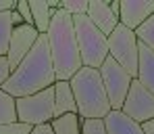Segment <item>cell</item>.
I'll return each instance as SVG.
<instances>
[{"label":"cell","instance_id":"cell-15","mask_svg":"<svg viewBox=\"0 0 154 134\" xmlns=\"http://www.w3.org/2000/svg\"><path fill=\"white\" fill-rule=\"evenodd\" d=\"M29 8H31L33 27L38 29V34H46L48 27H50V21H52L54 11L48 8L46 0H29Z\"/></svg>","mask_w":154,"mask_h":134},{"label":"cell","instance_id":"cell-28","mask_svg":"<svg viewBox=\"0 0 154 134\" xmlns=\"http://www.w3.org/2000/svg\"><path fill=\"white\" fill-rule=\"evenodd\" d=\"M108 4H110L112 15H117V17H119V13H121V0H112V2H108Z\"/></svg>","mask_w":154,"mask_h":134},{"label":"cell","instance_id":"cell-4","mask_svg":"<svg viewBox=\"0 0 154 134\" xmlns=\"http://www.w3.org/2000/svg\"><path fill=\"white\" fill-rule=\"evenodd\" d=\"M73 27H75L77 46H79V54H81V65L100 69V65L108 57V36H104L90 21L88 15L73 17Z\"/></svg>","mask_w":154,"mask_h":134},{"label":"cell","instance_id":"cell-11","mask_svg":"<svg viewBox=\"0 0 154 134\" xmlns=\"http://www.w3.org/2000/svg\"><path fill=\"white\" fill-rule=\"evenodd\" d=\"M90 21L102 31L104 36H110L115 31V27L119 25V17L112 15L110 11V4L104 2V0H90L88 2V13Z\"/></svg>","mask_w":154,"mask_h":134},{"label":"cell","instance_id":"cell-24","mask_svg":"<svg viewBox=\"0 0 154 134\" xmlns=\"http://www.w3.org/2000/svg\"><path fill=\"white\" fill-rule=\"evenodd\" d=\"M11 67H8V61H6V57H2L0 59V88H2V84L11 78Z\"/></svg>","mask_w":154,"mask_h":134},{"label":"cell","instance_id":"cell-5","mask_svg":"<svg viewBox=\"0 0 154 134\" xmlns=\"http://www.w3.org/2000/svg\"><path fill=\"white\" fill-rule=\"evenodd\" d=\"M108 57H112L131 78H137L140 40H137L135 31H131L119 23L115 27V31L108 36Z\"/></svg>","mask_w":154,"mask_h":134},{"label":"cell","instance_id":"cell-22","mask_svg":"<svg viewBox=\"0 0 154 134\" xmlns=\"http://www.w3.org/2000/svg\"><path fill=\"white\" fill-rule=\"evenodd\" d=\"M0 134H31V126L21 124V122L4 124V126H0Z\"/></svg>","mask_w":154,"mask_h":134},{"label":"cell","instance_id":"cell-8","mask_svg":"<svg viewBox=\"0 0 154 134\" xmlns=\"http://www.w3.org/2000/svg\"><path fill=\"white\" fill-rule=\"evenodd\" d=\"M121 111L127 117H131L133 122L144 126L154 119V94L150 90H146L137 80H133Z\"/></svg>","mask_w":154,"mask_h":134},{"label":"cell","instance_id":"cell-2","mask_svg":"<svg viewBox=\"0 0 154 134\" xmlns=\"http://www.w3.org/2000/svg\"><path fill=\"white\" fill-rule=\"evenodd\" d=\"M46 38H48V48H50L56 82H69L83 67L75 38L73 17L69 13H65L63 8L54 11Z\"/></svg>","mask_w":154,"mask_h":134},{"label":"cell","instance_id":"cell-26","mask_svg":"<svg viewBox=\"0 0 154 134\" xmlns=\"http://www.w3.org/2000/svg\"><path fill=\"white\" fill-rule=\"evenodd\" d=\"M15 0H0V13H11L15 11Z\"/></svg>","mask_w":154,"mask_h":134},{"label":"cell","instance_id":"cell-16","mask_svg":"<svg viewBox=\"0 0 154 134\" xmlns=\"http://www.w3.org/2000/svg\"><path fill=\"white\" fill-rule=\"evenodd\" d=\"M54 134H81V117L77 113H67L50 122Z\"/></svg>","mask_w":154,"mask_h":134},{"label":"cell","instance_id":"cell-17","mask_svg":"<svg viewBox=\"0 0 154 134\" xmlns=\"http://www.w3.org/2000/svg\"><path fill=\"white\" fill-rule=\"evenodd\" d=\"M17 122V107H15V99L11 94H6L4 90H0V126L4 124H13Z\"/></svg>","mask_w":154,"mask_h":134},{"label":"cell","instance_id":"cell-25","mask_svg":"<svg viewBox=\"0 0 154 134\" xmlns=\"http://www.w3.org/2000/svg\"><path fill=\"white\" fill-rule=\"evenodd\" d=\"M31 134H54L50 124H40V126H33L31 128Z\"/></svg>","mask_w":154,"mask_h":134},{"label":"cell","instance_id":"cell-6","mask_svg":"<svg viewBox=\"0 0 154 134\" xmlns=\"http://www.w3.org/2000/svg\"><path fill=\"white\" fill-rule=\"evenodd\" d=\"M15 107H17V122L21 124H27L31 128L40 124H50L54 119V86L31 96L15 99Z\"/></svg>","mask_w":154,"mask_h":134},{"label":"cell","instance_id":"cell-19","mask_svg":"<svg viewBox=\"0 0 154 134\" xmlns=\"http://www.w3.org/2000/svg\"><path fill=\"white\" fill-rule=\"evenodd\" d=\"M135 36H137V40H140L144 46H148L154 53V15L144 23V25H140L135 29Z\"/></svg>","mask_w":154,"mask_h":134},{"label":"cell","instance_id":"cell-3","mask_svg":"<svg viewBox=\"0 0 154 134\" xmlns=\"http://www.w3.org/2000/svg\"><path fill=\"white\" fill-rule=\"evenodd\" d=\"M69 84L75 96L77 115L81 119H104L112 111L98 69L81 67Z\"/></svg>","mask_w":154,"mask_h":134},{"label":"cell","instance_id":"cell-29","mask_svg":"<svg viewBox=\"0 0 154 134\" xmlns=\"http://www.w3.org/2000/svg\"><path fill=\"white\" fill-rule=\"evenodd\" d=\"M142 128H144V134H154V119L148 122V124H144Z\"/></svg>","mask_w":154,"mask_h":134},{"label":"cell","instance_id":"cell-10","mask_svg":"<svg viewBox=\"0 0 154 134\" xmlns=\"http://www.w3.org/2000/svg\"><path fill=\"white\" fill-rule=\"evenodd\" d=\"M154 15V0H121L119 23L135 31Z\"/></svg>","mask_w":154,"mask_h":134},{"label":"cell","instance_id":"cell-20","mask_svg":"<svg viewBox=\"0 0 154 134\" xmlns=\"http://www.w3.org/2000/svg\"><path fill=\"white\" fill-rule=\"evenodd\" d=\"M88 2L90 0H60V8L69 13L71 17H77V15L88 13Z\"/></svg>","mask_w":154,"mask_h":134},{"label":"cell","instance_id":"cell-18","mask_svg":"<svg viewBox=\"0 0 154 134\" xmlns=\"http://www.w3.org/2000/svg\"><path fill=\"white\" fill-rule=\"evenodd\" d=\"M13 21H11V13H0V59L6 57L8 53V42H11V34H13Z\"/></svg>","mask_w":154,"mask_h":134},{"label":"cell","instance_id":"cell-12","mask_svg":"<svg viewBox=\"0 0 154 134\" xmlns=\"http://www.w3.org/2000/svg\"><path fill=\"white\" fill-rule=\"evenodd\" d=\"M104 128L106 134H144L142 124L133 122L123 111H110L104 117Z\"/></svg>","mask_w":154,"mask_h":134},{"label":"cell","instance_id":"cell-27","mask_svg":"<svg viewBox=\"0 0 154 134\" xmlns=\"http://www.w3.org/2000/svg\"><path fill=\"white\" fill-rule=\"evenodd\" d=\"M11 21H13V25H15V27L23 25V19H21V15H19L17 11H11Z\"/></svg>","mask_w":154,"mask_h":134},{"label":"cell","instance_id":"cell-9","mask_svg":"<svg viewBox=\"0 0 154 134\" xmlns=\"http://www.w3.org/2000/svg\"><path fill=\"white\" fill-rule=\"evenodd\" d=\"M40 34L33 25H23L15 27L13 34H11V42H8V53H6V61H8V67L11 71H15L19 67V63L27 57V53L33 48V44L38 42Z\"/></svg>","mask_w":154,"mask_h":134},{"label":"cell","instance_id":"cell-14","mask_svg":"<svg viewBox=\"0 0 154 134\" xmlns=\"http://www.w3.org/2000/svg\"><path fill=\"white\" fill-rule=\"evenodd\" d=\"M135 80L154 94V53L148 46H144L142 42H140V65H137Z\"/></svg>","mask_w":154,"mask_h":134},{"label":"cell","instance_id":"cell-7","mask_svg":"<svg viewBox=\"0 0 154 134\" xmlns=\"http://www.w3.org/2000/svg\"><path fill=\"white\" fill-rule=\"evenodd\" d=\"M98 71H100V78H102L106 96L110 101V109L112 111H121L125 99H127L129 88H131V82L135 78H131L112 57H106V61L100 65Z\"/></svg>","mask_w":154,"mask_h":134},{"label":"cell","instance_id":"cell-13","mask_svg":"<svg viewBox=\"0 0 154 134\" xmlns=\"http://www.w3.org/2000/svg\"><path fill=\"white\" fill-rule=\"evenodd\" d=\"M67 113H77L71 84L69 82H56L54 84V117H60Z\"/></svg>","mask_w":154,"mask_h":134},{"label":"cell","instance_id":"cell-21","mask_svg":"<svg viewBox=\"0 0 154 134\" xmlns=\"http://www.w3.org/2000/svg\"><path fill=\"white\" fill-rule=\"evenodd\" d=\"M81 134H106L104 119H81Z\"/></svg>","mask_w":154,"mask_h":134},{"label":"cell","instance_id":"cell-23","mask_svg":"<svg viewBox=\"0 0 154 134\" xmlns=\"http://www.w3.org/2000/svg\"><path fill=\"white\" fill-rule=\"evenodd\" d=\"M15 11H17V13L21 15L23 23H27V25H33V17H31L29 0H17V4H15Z\"/></svg>","mask_w":154,"mask_h":134},{"label":"cell","instance_id":"cell-1","mask_svg":"<svg viewBox=\"0 0 154 134\" xmlns=\"http://www.w3.org/2000/svg\"><path fill=\"white\" fill-rule=\"evenodd\" d=\"M54 84H56V74H54L50 48H48V38L46 34H40L33 48L11 74V78L2 84L0 90L11 94L13 99H23L35 92H42L46 88H52Z\"/></svg>","mask_w":154,"mask_h":134}]
</instances>
